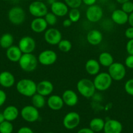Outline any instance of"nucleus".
<instances>
[{"instance_id": "1", "label": "nucleus", "mask_w": 133, "mask_h": 133, "mask_svg": "<svg viewBox=\"0 0 133 133\" xmlns=\"http://www.w3.org/2000/svg\"><path fill=\"white\" fill-rule=\"evenodd\" d=\"M16 88L20 94L25 97H31L37 93V84L29 79H22L18 81Z\"/></svg>"}, {"instance_id": "2", "label": "nucleus", "mask_w": 133, "mask_h": 133, "mask_svg": "<svg viewBox=\"0 0 133 133\" xmlns=\"http://www.w3.org/2000/svg\"><path fill=\"white\" fill-rule=\"evenodd\" d=\"M76 88L80 94L85 98L92 97L96 91L93 81L87 78H83L78 81Z\"/></svg>"}, {"instance_id": "3", "label": "nucleus", "mask_w": 133, "mask_h": 133, "mask_svg": "<svg viewBox=\"0 0 133 133\" xmlns=\"http://www.w3.org/2000/svg\"><path fill=\"white\" fill-rule=\"evenodd\" d=\"M37 57L33 53H23L20 59L18 61L20 68L25 72H33L37 67Z\"/></svg>"}, {"instance_id": "4", "label": "nucleus", "mask_w": 133, "mask_h": 133, "mask_svg": "<svg viewBox=\"0 0 133 133\" xmlns=\"http://www.w3.org/2000/svg\"><path fill=\"white\" fill-rule=\"evenodd\" d=\"M93 81L96 90L102 92L109 89L113 80L108 72H99L97 75H95Z\"/></svg>"}, {"instance_id": "5", "label": "nucleus", "mask_w": 133, "mask_h": 133, "mask_svg": "<svg viewBox=\"0 0 133 133\" xmlns=\"http://www.w3.org/2000/svg\"><path fill=\"white\" fill-rule=\"evenodd\" d=\"M26 12L20 6H13L8 12V19L14 25L22 24L26 20Z\"/></svg>"}, {"instance_id": "6", "label": "nucleus", "mask_w": 133, "mask_h": 133, "mask_svg": "<svg viewBox=\"0 0 133 133\" xmlns=\"http://www.w3.org/2000/svg\"><path fill=\"white\" fill-rule=\"evenodd\" d=\"M108 74L112 80L119 81L123 80L126 75V67L120 62H113L108 67Z\"/></svg>"}, {"instance_id": "7", "label": "nucleus", "mask_w": 133, "mask_h": 133, "mask_svg": "<svg viewBox=\"0 0 133 133\" xmlns=\"http://www.w3.org/2000/svg\"><path fill=\"white\" fill-rule=\"evenodd\" d=\"M30 14L35 18H44V16L48 12V7L43 1H35L30 3L28 7Z\"/></svg>"}, {"instance_id": "8", "label": "nucleus", "mask_w": 133, "mask_h": 133, "mask_svg": "<svg viewBox=\"0 0 133 133\" xmlns=\"http://www.w3.org/2000/svg\"><path fill=\"white\" fill-rule=\"evenodd\" d=\"M20 116L23 120L29 123L37 122L39 118V109L33 105H26L20 111Z\"/></svg>"}, {"instance_id": "9", "label": "nucleus", "mask_w": 133, "mask_h": 133, "mask_svg": "<svg viewBox=\"0 0 133 133\" xmlns=\"http://www.w3.org/2000/svg\"><path fill=\"white\" fill-rule=\"evenodd\" d=\"M104 11L100 5H93L87 7L86 11V16L87 20L91 23H96L102 18Z\"/></svg>"}, {"instance_id": "10", "label": "nucleus", "mask_w": 133, "mask_h": 133, "mask_svg": "<svg viewBox=\"0 0 133 133\" xmlns=\"http://www.w3.org/2000/svg\"><path fill=\"white\" fill-rule=\"evenodd\" d=\"M80 123V116L76 112H69L64 116L63 125L68 130L76 128Z\"/></svg>"}, {"instance_id": "11", "label": "nucleus", "mask_w": 133, "mask_h": 133, "mask_svg": "<svg viewBox=\"0 0 133 133\" xmlns=\"http://www.w3.org/2000/svg\"><path fill=\"white\" fill-rule=\"evenodd\" d=\"M39 63L43 66H50L56 63L57 59V55L54 51L46 49L39 53L37 57Z\"/></svg>"}, {"instance_id": "12", "label": "nucleus", "mask_w": 133, "mask_h": 133, "mask_svg": "<svg viewBox=\"0 0 133 133\" xmlns=\"http://www.w3.org/2000/svg\"><path fill=\"white\" fill-rule=\"evenodd\" d=\"M44 38L46 42L50 45H56L62 40V34L57 29L51 27L44 31Z\"/></svg>"}, {"instance_id": "13", "label": "nucleus", "mask_w": 133, "mask_h": 133, "mask_svg": "<svg viewBox=\"0 0 133 133\" xmlns=\"http://www.w3.org/2000/svg\"><path fill=\"white\" fill-rule=\"evenodd\" d=\"M18 46L23 53H33L36 48V42L31 36H25L19 40Z\"/></svg>"}, {"instance_id": "14", "label": "nucleus", "mask_w": 133, "mask_h": 133, "mask_svg": "<svg viewBox=\"0 0 133 133\" xmlns=\"http://www.w3.org/2000/svg\"><path fill=\"white\" fill-rule=\"evenodd\" d=\"M51 12L57 17L65 16L69 11V7L65 2L54 1L51 4Z\"/></svg>"}, {"instance_id": "15", "label": "nucleus", "mask_w": 133, "mask_h": 133, "mask_svg": "<svg viewBox=\"0 0 133 133\" xmlns=\"http://www.w3.org/2000/svg\"><path fill=\"white\" fill-rule=\"evenodd\" d=\"M53 84L48 80H43L37 84V93L44 96H49L53 91Z\"/></svg>"}, {"instance_id": "16", "label": "nucleus", "mask_w": 133, "mask_h": 133, "mask_svg": "<svg viewBox=\"0 0 133 133\" xmlns=\"http://www.w3.org/2000/svg\"><path fill=\"white\" fill-rule=\"evenodd\" d=\"M103 131L104 133H121L123 131L122 123L117 119H108L105 122Z\"/></svg>"}, {"instance_id": "17", "label": "nucleus", "mask_w": 133, "mask_h": 133, "mask_svg": "<svg viewBox=\"0 0 133 133\" xmlns=\"http://www.w3.org/2000/svg\"><path fill=\"white\" fill-rule=\"evenodd\" d=\"M46 104L49 109L51 110L57 111L63 109L64 106V102L61 96L59 95H52L49 96L46 101Z\"/></svg>"}, {"instance_id": "18", "label": "nucleus", "mask_w": 133, "mask_h": 133, "mask_svg": "<svg viewBox=\"0 0 133 133\" xmlns=\"http://www.w3.org/2000/svg\"><path fill=\"white\" fill-rule=\"evenodd\" d=\"M64 104L66 106L74 107L78 103V96L77 94L72 90H66L61 96Z\"/></svg>"}, {"instance_id": "19", "label": "nucleus", "mask_w": 133, "mask_h": 133, "mask_svg": "<svg viewBox=\"0 0 133 133\" xmlns=\"http://www.w3.org/2000/svg\"><path fill=\"white\" fill-rule=\"evenodd\" d=\"M15 77L9 71H3L0 73V85L6 88H11L15 83Z\"/></svg>"}, {"instance_id": "20", "label": "nucleus", "mask_w": 133, "mask_h": 133, "mask_svg": "<svg viewBox=\"0 0 133 133\" xmlns=\"http://www.w3.org/2000/svg\"><path fill=\"white\" fill-rule=\"evenodd\" d=\"M129 14L121 9H116L111 14V19L113 23L119 25H122L128 22Z\"/></svg>"}, {"instance_id": "21", "label": "nucleus", "mask_w": 133, "mask_h": 133, "mask_svg": "<svg viewBox=\"0 0 133 133\" xmlns=\"http://www.w3.org/2000/svg\"><path fill=\"white\" fill-rule=\"evenodd\" d=\"M87 41L90 45H98L103 40V35L97 29H92L89 31L86 36Z\"/></svg>"}, {"instance_id": "22", "label": "nucleus", "mask_w": 133, "mask_h": 133, "mask_svg": "<svg viewBox=\"0 0 133 133\" xmlns=\"http://www.w3.org/2000/svg\"><path fill=\"white\" fill-rule=\"evenodd\" d=\"M48 24L44 18H35L31 22V30L36 33L44 32L48 28Z\"/></svg>"}, {"instance_id": "23", "label": "nucleus", "mask_w": 133, "mask_h": 133, "mask_svg": "<svg viewBox=\"0 0 133 133\" xmlns=\"http://www.w3.org/2000/svg\"><path fill=\"white\" fill-rule=\"evenodd\" d=\"M23 55L18 45H12L7 49L6 57L12 62H18Z\"/></svg>"}, {"instance_id": "24", "label": "nucleus", "mask_w": 133, "mask_h": 133, "mask_svg": "<svg viewBox=\"0 0 133 133\" xmlns=\"http://www.w3.org/2000/svg\"><path fill=\"white\" fill-rule=\"evenodd\" d=\"M85 70L90 75H96L100 72V64L96 59L91 58L86 61L85 64Z\"/></svg>"}, {"instance_id": "25", "label": "nucleus", "mask_w": 133, "mask_h": 133, "mask_svg": "<svg viewBox=\"0 0 133 133\" xmlns=\"http://www.w3.org/2000/svg\"><path fill=\"white\" fill-rule=\"evenodd\" d=\"M5 119L9 122H13L18 118L20 112L16 107L14 105H9L4 109L3 112Z\"/></svg>"}, {"instance_id": "26", "label": "nucleus", "mask_w": 133, "mask_h": 133, "mask_svg": "<svg viewBox=\"0 0 133 133\" xmlns=\"http://www.w3.org/2000/svg\"><path fill=\"white\" fill-rule=\"evenodd\" d=\"M98 61H99L100 66H102L103 67L108 68L114 62V59H113V56L110 53L107 51H103L99 55Z\"/></svg>"}, {"instance_id": "27", "label": "nucleus", "mask_w": 133, "mask_h": 133, "mask_svg": "<svg viewBox=\"0 0 133 133\" xmlns=\"http://www.w3.org/2000/svg\"><path fill=\"white\" fill-rule=\"evenodd\" d=\"M105 122L100 118H93L89 122V128L95 132H99L103 131Z\"/></svg>"}, {"instance_id": "28", "label": "nucleus", "mask_w": 133, "mask_h": 133, "mask_svg": "<svg viewBox=\"0 0 133 133\" xmlns=\"http://www.w3.org/2000/svg\"><path fill=\"white\" fill-rule=\"evenodd\" d=\"M14 37L10 33H5L0 37V46L3 49H8L13 45Z\"/></svg>"}, {"instance_id": "29", "label": "nucleus", "mask_w": 133, "mask_h": 133, "mask_svg": "<svg viewBox=\"0 0 133 133\" xmlns=\"http://www.w3.org/2000/svg\"><path fill=\"white\" fill-rule=\"evenodd\" d=\"M31 103L32 105L38 109H41L46 104L45 97L39 94L36 93L31 97Z\"/></svg>"}, {"instance_id": "30", "label": "nucleus", "mask_w": 133, "mask_h": 133, "mask_svg": "<svg viewBox=\"0 0 133 133\" xmlns=\"http://www.w3.org/2000/svg\"><path fill=\"white\" fill-rule=\"evenodd\" d=\"M59 50L63 53H68L71 50L72 45L70 40L66 39H62L57 44Z\"/></svg>"}, {"instance_id": "31", "label": "nucleus", "mask_w": 133, "mask_h": 133, "mask_svg": "<svg viewBox=\"0 0 133 133\" xmlns=\"http://www.w3.org/2000/svg\"><path fill=\"white\" fill-rule=\"evenodd\" d=\"M68 16H69V19L72 23H76V22H78L80 19L81 13L79 9L74 8V9H70L69 10Z\"/></svg>"}, {"instance_id": "32", "label": "nucleus", "mask_w": 133, "mask_h": 133, "mask_svg": "<svg viewBox=\"0 0 133 133\" xmlns=\"http://www.w3.org/2000/svg\"><path fill=\"white\" fill-rule=\"evenodd\" d=\"M13 129L14 127L11 122L5 120L0 123V133H12Z\"/></svg>"}, {"instance_id": "33", "label": "nucleus", "mask_w": 133, "mask_h": 133, "mask_svg": "<svg viewBox=\"0 0 133 133\" xmlns=\"http://www.w3.org/2000/svg\"><path fill=\"white\" fill-rule=\"evenodd\" d=\"M57 17L54 14L50 12H48L45 16H44V19L46 22L47 24L48 25H50V26H53L56 24L57 22Z\"/></svg>"}, {"instance_id": "34", "label": "nucleus", "mask_w": 133, "mask_h": 133, "mask_svg": "<svg viewBox=\"0 0 133 133\" xmlns=\"http://www.w3.org/2000/svg\"><path fill=\"white\" fill-rule=\"evenodd\" d=\"M121 10H123L126 14H129L133 12V2L128 1L121 4Z\"/></svg>"}, {"instance_id": "35", "label": "nucleus", "mask_w": 133, "mask_h": 133, "mask_svg": "<svg viewBox=\"0 0 133 133\" xmlns=\"http://www.w3.org/2000/svg\"><path fill=\"white\" fill-rule=\"evenodd\" d=\"M64 2L70 9H78L82 4V0H64Z\"/></svg>"}, {"instance_id": "36", "label": "nucleus", "mask_w": 133, "mask_h": 133, "mask_svg": "<svg viewBox=\"0 0 133 133\" xmlns=\"http://www.w3.org/2000/svg\"><path fill=\"white\" fill-rule=\"evenodd\" d=\"M124 88L127 94L133 96V79H130L126 81L124 85Z\"/></svg>"}, {"instance_id": "37", "label": "nucleus", "mask_w": 133, "mask_h": 133, "mask_svg": "<svg viewBox=\"0 0 133 133\" xmlns=\"http://www.w3.org/2000/svg\"><path fill=\"white\" fill-rule=\"evenodd\" d=\"M125 65L128 68L133 69V55H129L125 61Z\"/></svg>"}, {"instance_id": "38", "label": "nucleus", "mask_w": 133, "mask_h": 133, "mask_svg": "<svg viewBox=\"0 0 133 133\" xmlns=\"http://www.w3.org/2000/svg\"><path fill=\"white\" fill-rule=\"evenodd\" d=\"M126 50L129 55H133V39H130L127 42L126 45Z\"/></svg>"}, {"instance_id": "39", "label": "nucleus", "mask_w": 133, "mask_h": 133, "mask_svg": "<svg viewBox=\"0 0 133 133\" xmlns=\"http://www.w3.org/2000/svg\"><path fill=\"white\" fill-rule=\"evenodd\" d=\"M7 100V94L3 90L0 89V107L5 104Z\"/></svg>"}, {"instance_id": "40", "label": "nucleus", "mask_w": 133, "mask_h": 133, "mask_svg": "<svg viewBox=\"0 0 133 133\" xmlns=\"http://www.w3.org/2000/svg\"><path fill=\"white\" fill-rule=\"evenodd\" d=\"M125 35L129 40L133 39V27H129L125 30Z\"/></svg>"}, {"instance_id": "41", "label": "nucleus", "mask_w": 133, "mask_h": 133, "mask_svg": "<svg viewBox=\"0 0 133 133\" xmlns=\"http://www.w3.org/2000/svg\"><path fill=\"white\" fill-rule=\"evenodd\" d=\"M17 133H34L33 131L28 127H22L18 129Z\"/></svg>"}, {"instance_id": "42", "label": "nucleus", "mask_w": 133, "mask_h": 133, "mask_svg": "<svg viewBox=\"0 0 133 133\" xmlns=\"http://www.w3.org/2000/svg\"><path fill=\"white\" fill-rule=\"evenodd\" d=\"M96 1H97V0H82V3H83L85 5H86V6H91V5L96 4Z\"/></svg>"}, {"instance_id": "43", "label": "nucleus", "mask_w": 133, "mask_h": 133, "mask_svg": "<svg viewBox=\"0 0 133 133\" xmlns=\"http://www.w3.org/2000/svg\"><path fill=\"white\" fill-rule=\"evenodd\" d=\"M77 133H95V132H94L93 131H92L89 127V128H87V127H84V128L80 129L77 132Z\"/></svg>"}, {"instance_id": "44", "label": "nucleus", "mask_w": 133, "mask_h": 133, "mask_svg": "<svg viewBox=\"0 0 133 133\" xmlns=\"http://www.w3.org/2000/svg\"><path fill=\"white\" fill-rule=\"evenodd\" d=\"M72 22L69 18H67L63 22V26L65 27H69L72 25Z\"/></svg>"}, {"instance_id": "45", "label": "nucleus", "mask_w": 133, "mask_h": 133, "mask_svg": "<svg viewBox=\"0 0 133 133\" xmlns=\"http://www.w3.org/2000/svg\"><path fill=\"white\" fill-rule=\"evenodd\" d=\"M128 23H129V24L130 25V27H133V12L129 14Z\"/></svg>"}, {"instance_id": "46", "label": "nucleus", "mask_w": 133, "mask_h": 133, "mask_svg": "<svg viewBox=\"0 0 133 133\" xmlns=\"http://www.w3.org/2000/svg\"><path fill=\"white\" fill-rule=\"evenodd\" d=\"M5 118H4V116L3 114V112H0V123H1L2 122H3L5 121Z\"/></svg>"}, {"instance_id": "47", "label": "nucleus", "mask_w": 133, "mask_h": 133, "mask_svg": "<svg viewBox=\"0 0 133 133\" xmlns=\"http://www.w3.org/2000/svg\"><path fill=\"white\" fill-rule=\"evenodd\" d=\"M116 1H117L118 3L123 4V3H124L125 2H126V1H130V0H116Z\"/></svg>"}, {"instance_id": "48", "label": "nucleus", "mask_w": 133, "mask_h": 133, "mask_svg": "<svg viewBox=\"0 0 133 133\" xmlns=\"http://www.w3.org/2000/svg\"><path fill=\"white\" fill-rule=\"evenodd\" d=\"M1 1H9V0H1Z\"/></svg>"}, {"instance_id": "49", "label": "nucleus", "mask_w": 133, "mask_h": 133, "mask_svg": "<svg viewBox=\"0 0 133 133\" xmlns=\"http://www.w3.org/2000/svg\"><path fill=\"white\" fill-rule=\"evenodd\" d=\"M46 133H54V132H46Z\"/></svg>"}, {"instance_id": "50", "label": "nucleus", "mask_w": 133, "mask_h": 133, "mask_svg": "<svg viewBox=\"0 0 133 133\" xmlns=\"http://www.w3.org/2000/svg\"><path fill=\"white\" fill-rule=\"evenodd\" d=\"M37 1H43L44 0H37Z\"/></svg>"}, {"instance_id": "51", "label": "nucleus", "mask_w": 133, "mask_h": 133, "mask_svg": "<svg viewBox=\"0 0 133 133\" xmlns=\"http://www.w3.org/2000/svg\"><path fill=\"white\" fill-rule=\"evenodd\" d=\"M54 1H56V0H54Z\"/></svg>"}, {"instance_id": "52", "label": "nucleus", "mask_w": 133, "mask_h": 133, "mask_svg": "<svg viewBox=\"0 0 133 133\" xmlns=\"http://www.w3.org/2000/svg\"></svg>"}]
</instances>
